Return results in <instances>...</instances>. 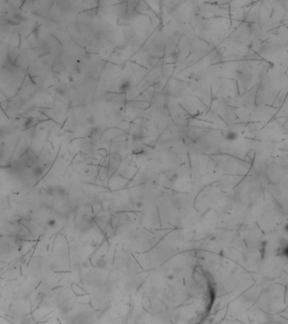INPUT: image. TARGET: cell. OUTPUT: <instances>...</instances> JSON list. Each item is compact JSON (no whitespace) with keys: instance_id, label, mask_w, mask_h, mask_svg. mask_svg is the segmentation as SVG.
<instances>
[{"instance_id":"6da1fadb","label":"cell","mask_w":288,"mask_h":324,"mask_svg":"<svg viewBox=\"0 0 288 324\" xmlns=\"http://www.w3.org/2000/svg\"><path fill=\"white\" fill-rule=\"evenodd\" d=\"M224 137L228 141H235L238 138V133L233 130H229L225 133Z\"/></svg>"},{"instance_id":"7a4b0ae2","label":"cell","mask_w":288,"mask_h":324,"mask_svg":"<svg viewBox=\"0 0 288 324\" xmlns=\"http://www.w3.org/2000/svg\"><path fill=\"white\" fill-rule=\"evenodd\" d=\"M102 135V131L98 127H94L90 130V137L93 139H98Z\"/></svg>"},{"instance_id":"3957f363","label":"cell","mask_w":288,"mask_h":324,"mask_svg":"<svg viewBox=\"0 0 288 324\" xmlns=\"http://www.w3.org/2000/svg\"><path fill=\"white\" fill-rule=\"evenodd\" d=\"M130 89H131V83H130V81L126 80V81H124L121 84L119 90H120L121 93H126Z\"/></svg>"},{"instance_id":"277c9868","label":"cell","mask_w":288,"mask_h":324,"mask_svg":"<svg viewBox=\"0 0 288 324\" xmlns=\"http://www.w3.org/2000/svg\"><path fill=\"white\" fill-rule=\"evenodd\" d=\"M37 122L38 120L37 118H28L25 120V122H24V127H25V128H28L29 129V128H31V127H33L34 125Z\"/></svg>"},{"instance_id":"5b68a950","label":"cell","mask_w":288,"mask_h":324,"mask_svg":"<svg viewBox=\"0 0 288 324\" xmlns=\"http://www.w3.org/2000/svg\"><path fill=\"white\" fill-rule=\"evenodd\" d=\"M57 93L60 95H65L67 93V89L64 87H59L57 89Z\"/></svg>"},{"instance_id":"8992f818","label":"cell","mask_w":288,"mask_h":324,"mask_svg":"<svg viewBox=\"0 0 288 324\" xmlns=\"http://www.w3.org/2000/svg\"><path fill=\"white\" fill-rule=\"evenodd\" d=\"M87 121H88V122L90 123V124H93L95 122V119L93 117H90V118H89L88 119H87Z\"/></svg>"},{"instance_id":"52a82bcc","label":"cell","mask_w":288,"mask_h":324,"mask_svg":"<svg viewBox=\"0 0 288 324\" xmlns=\"http://www.w3.org/2000/svg\"><path fill=\"white\" fill-rule=\"evenodd\" d=\"M155 59L157 60V59H159V57H153V60H155ZM156 61H154V66H155V64H156Z\"/></svg>"}]
</instances>
